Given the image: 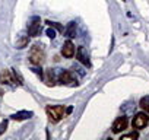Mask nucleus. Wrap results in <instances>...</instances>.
Returning a JSON list of instances; mask_svg holds the SVG:
<instances>
[{
  "label": "nucleus",
  "instance_id": "obj_1",
  "mask_svg": "<svg viewBox=\"0 0 149 140\" xmlns=\"http://www.w3.org/2000/svg\"><path fill=\"white\" fill-rule=\"evenodd\" d=\"M45 114H47V117L51 123H58L66 115V108L63 105H47Z\"/></svg>",
  "mask_w": 149,
  "mask_h": 140
},
{
  "label": "nucleus",
  "instance_id": "obj_2",
  "mask_svg": "<svg viewBox=\"0 0 149 140\" xmlns=\"http://www.w3.org/2000/svg\"><path fill=\"white\" fill-rule=\"evenodd\" d=\"M44 60H45V53H44V50H42L40 45H34V47L31 48V51H29V61H31L32 64L40 66V64H42Z\"/></svg>",
  "mask_w": 149,
  "mask_h": 140
},
{
  "label": "nucleus",
  "instance_id": "obj_3",
  "mask_svg": "<svg viewBox=\"0 0 149 140\" xmlns=\"http://www.w3.org/2000/svg\"><path fill=\"white\" fill-rule=\"evenodd\" d=\"M58 82L61 85H67V86H76L78 85L76 76H74V73L70 72V70H63L58 76Z\"/></svg>",
  "mask_w": 149,
  "mask_h": 140
},
{
  "label": "nucleus",
  "instance_id": "obj_4",
  "mask_svg": "<svg viewBox=\"0 0 149 140\" xmlns=\"http://www.w3.org/2000/svg\"><path fill=\"white\" fill-rule=\"evenodd\" d=\"M148 123H149V117H148L145 112H140V114H136V117H134L133 121H132V125H133L134 128L140 130V128H145V127L148 125Z\"/></svg>",
  "mask_w": 149,
  "mask_h": 140
},
{
  "label": "nucleus",
  "instance_id": "obj_5",
  "mask_svg": "<svg viewBox=\"0 0 149 140\" xmlns=\"http://www.w3.org/2000/svg\"><path fill=\"white\" fill-rule=\"evenodd\" d=\"M40 32H41V22H40V18L34 16V18L31 19L29 26H28V34H29L31 37H37V35H40Z\"/></svg>",
  "mask_w": 149,
  "mask_h": 140
},
{
  "label": "nucleus",
  "instance_id": "obj_6",
  "mask_svg": "<svg viewBox=\"0 0 149 140\" xmlns=\"http://www.w3.org/2000/svg\"><path fill=\"white\" fill-rule=\"evenodd\" d=\"M127 128V118L126 117H118L114 123H113V133H121Z\"/></svg>",
  "mask_w": 149,
  "mask_h": 140
},
{
  "label": "nucleus",
  "instance_id": "obj_7",
  "mask_svg": "<svg viewBox=\"0 0 149 140\" xmlns=\"http://www.w3.org/2000/svg\"><path fill=\"white\" fill-rule=\"evenodd\" d=\"M61 55L66 57V58H72L74 55V45L72 41H66L63 44V48H61Z\"/></svg>",
  "mask_w": 149,
  "mask_h": 140
},
{
  "label": "nucleus",
  "instance_id": "obj_8",
  "mask_svg": "<svg viewBox=\"0 0 149 140\" xmlns=\"http://www.w3.org/2000/svg\"><path fill=\"white\" fill-rule=\"evenodd\" d=\"M0 82L6 83V85H13L15 80H13V76H12V70L3 69L2 72H0Z\"/></svg>",
  "mask_w": 149,
  "mask_h": 140
},
{
  "label": "nucleus",
  "instance_id": "obj_9",
  "mask_svg": "<svg viewBox=\"0 0 149 140\" xmlns=\"http://www.w3.org/2000/svg\"><path fill=\"white\" fill-rule=\"evenodd\" d=\"M34 115L32 111H19V112H15L10 115L12 120H16V121H24V120H28Z\"/></svg>",
  "mask_w": 149,
  "mask_h": 140
},
{
  "label": "nucleus",
  "instance_id": "obj_10",
  "mask_svg": "<svg viewBox=\"0 0 149 140\" xmlns=\"http://www.w3.org/2000/svg\"><path fill=\"white\" fill-rule=\"evenodd\" d=\"M45 83L48 86H54L56 85V73H54V70L53 69H47L45 70V78H44Z\"/></svg>",
  "mask_w": 149,
  "mask_h": 140
},
{
  "label": "nucleus",
  "instance_id": "obj_11",
  "mask_svg": "<svg viewBox=\"0 0 149 140\" xmlns=\"http://www.w3.org/2000/svg\"><path fill=\"white\" fill-rule=\"evenodd\" d=\"M78 58H79V61H81L82 64H85V66H89V64H91L88 54L85 55V48H84V47H79V50H78Z\"/></svg>",
  "mask_w": 149,
  "mask_h": 140
},
{
  "label": "nucleus",
  "instance_id": "obj_12",
  "mask_svg": "<svg viewBox=\"0 0 149 140\" xmlns=\"http://www.w3.org/2000/svg\"><path fill=\"white\" fill-rule=\"evenodd\" d=\"M64 32H66V35L70 37V38L76 35V22H69V25H67V28L64 29Z\"/></svg>",
  "mask_w": 149,
  "mask_h": 140
},
{
  "label": "nucleus",
  "instance_id": "obj_13",
  "mask_svg": "<svg viewBox=\"0 0 149 140\" xmlns=\"http://www.w3.org/2000/svg\"><path fill=\"white\" fill-rule=\"evenodd\" d=\"M28 42H29V38H28V37H22V38H21V40L16 42V48L22 50V48L28 47Z\"/></svg>",
  "mask_w": 149,
  "mask_h": 140
},
{
  "label": "nucleus",
  "instance_id": "obj_14",
  "mask_svg": "<svg viewBox=\"0 0 149 140\" xmlns=\"http://www.w3.org/2000/svg\"><path fill=\"white\" fill-rule=\"evenodd\" d=\"M140 108L143 110V111H146V112H149V96H143L142 99H140Z\"/></svg>",
  "mask_w": 149,
  "mask_h": 140
},
{
  "label": "nucleus",
  "instance_id": "obj_15",
  "mask_svg": "<svg viewBox=\"0 0 149 140\" xmlns=\"http://www.w3.org/2000/svg\"><path fill=\"white\" fill-rule=\"evenodd\" d=\"M45 24H47L48 26H53V28H56V29H58V31H63V26H61V25H58L57 22H51V21H47Z\"/></svg>",
  "mask_w": 149,
  "mask_h": 140
},
{
  "label": "nucleus",
  "instance_id": "obj_16",
  "mask_svg": "<svg viewBox=\"0 0 149 140\" xmlns=\"http://www.w3.org/2000/svg\"><path fill=\"white\" fill-rule=\"evenodd\" d=\"M123 140H127V139H139V134L137 133H130V134H126V136H121Z\"/></svg>",
  "mask_w": 149,
  "mask_h": 140
},
{
  "label": "nucleus",
  "instance_id": "obj_17",
  "mask_svg": "<svg viewBox=\"0 0 149 140\" xmlns=\"http://www.w3.org/2000/svg\"><path fill=\"white\" fill-rule=\"evenodd\" d=\"M6 127H8V121H6V120L0 123V136H2V134L6 131Z\"/></svg>",
  "mask_w": 149,
  "mask_h": 140
},
{
  "label": "nucleus",
  "instance_id": "obj_18",
  "mask_svg": "<svg viewBox=\"0 0 149 140\" xmlns=\"http://www.w3.org/2000/svg\"><path fill=\"white\" fill-rule=\"evenodd\" d=\"M47 37H48V38H51V40H53V38H56V31H54V29H51V26H50V29H47Z\"/></svg>",
  "mask_w": 149,
  "mask_h": 140
}]
</instances>
